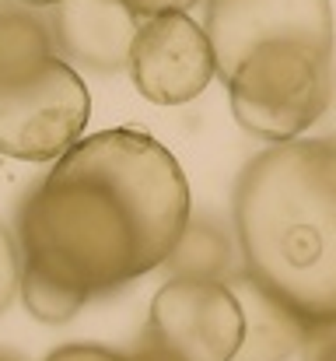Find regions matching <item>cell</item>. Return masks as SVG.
<instances>
[{
  "label": "cell",
  "mask_w": 336,
  "mask_h": 361,
  "mask_svg": "<svg viewBox=\"0 0 336 361\" xmlns=\"http://www.w3.org/2000/svg\"><path fill=\"white\" fill-rule=\"evenodd\" d=\"M189 218L175 154L119 126L53 161L18 211V242L28 267L95 298L165 267Z\"/></svg>",
  "instance_id": "cell-1"
},
{
  "label": "cell",
  "mask_w": 336,
  "mask_h": 361,
  "mask_svg": "<svg viewBox=\"0 0 336 361\" xmlns=\"http://www.w3.org/2000/svg\"><path fill=\"white\" fill-rule=\"evenodd\" d=\"M242 270L309 330L336 323V133L256 154L231 200Z\"/></svg>",
  "instance_id": "cell-2"
},
{
  "label": "cell",
  "mask_w": 336,
  "mask_h": 361,
  "mask_svg": "<svg viewBox=\"0 0 336 361\" xmlns=\"http://www.w3.org/2000/svg\"><path fill=\"white\" fill-rule=\"evenodd\" d=\"M231 116L266 144L294 140L326 116L336 92V35L256 42L224 78Z\"/></svg>",
  "instance_id": "cell-3"
},
{
  "label": "cell",
  "mask_w": 336,
  "mask_h": 361,
  "mask_svg": "<svg viewBox=\"0 0 336 361\" xmlns=\"http://www.w3.org/2000/svg\"><path fill=\"white\" fill-rule=\"evenodd\" d=\"M92 120V95L63 56L0 74V154L18 161L63 158Z\"/></svg>",
  "instance_id": "cell-4"
},
{
  "label": "cell",
  "mask_w": 336,
  "mask_h": 361,
  "mask_svg": "<svg viewBox=\"0 0 336 361\" xmlns=\"http://www.w3.org/2000/svg\"><path fill=\"white\" fill-rule=\"evenodd\" d=\"M147 337L172 361H235L245 341V309L231 281L172 277L151 302Z\"/></svg>",
  "instance_id": "cell-5"
},
{
  "label": "cell",
  "mask_w": 336,
  "mask_h": 361,
  "mask_svg": "<svg viewBox=\"0 0 336 361\" xmlns=\"http://www.w3.org/2000/svg\"><path fill=\"white\" fill-rule=\"evenodd\" d=\"M126 71L133 78V88L147 102L186 106L207 92L218 74V63L207 28L182 11L140 25Z\"/></svg>",
  "instance_id": "cell-6"
},
{
  "label": "cell",
  "mask_w": 336,
  "mask_h": 361,
  "mask_svg": "<svg viewBox=\"0 0 336 361\" xmlns=\"http://www.w3.org/2000/svg\"><path fill=\"white\" fill-rule=\"evenodd\" d=\"M204 28L221 81L256 42L277 35H336L330 0H207Z\"/></svg>",
  "instance_id": "cell-7"
},
{
  "label": "cell",
  "mask_w": 336,
  "mask_h": 361,
  "mask_svg": "<svg viewBox=\"0 0 336 361\" xmlns=\"http://www.w3.org/2000/svg\"><path fill=\"white\" fill-rule=\"evenodd\" d=\"M46 21L53 28L56 53L99 74L130 67V53L144 25L126 0H60Z\"/></svg>",
  "instance_id": "cell-8"
},
{
  "label": "cell",
  "mask_w": 336,
  "mask_h": 361,
  "mask_svg": "<svg viewBox=\"0 0 336 361\" xmlns=\"http://www.w3.org/2000/svg\"><path fill=\"white\" fill-rule=\"evenodd\" d=\"M228 281L245 309V341L235 361H287L305 351L312 330L291 309L270 298L245 270H235Z\"/></svg>",
  "instance_id": "cell-9"
},
{
  "label": "cell",
  "mask_w": 336,
  "mask_h": 361,
  "mask_svg": "<svg viewBox=\"0 0 336 361\" xmlns=\"http://www.w3.org/2000/svg\"><path fill=\"white\" fill-rule=\"evenodd\" d=\"M231 259H235L231 235L214 218H189V225L182 228V235L175 242V249L168 252L165 267L172 270V277L224 281V274L231 270Z\"/></svg>",
  "instance_id": "cell-10"
},
{
  "label": "cell",
  "mask_w": 336,
  "mask_h": 361,
  "mask_svg": "<svg viewBox=\"0 0 336 361\" xmlns=\"http://www.w3.org/2000/svg\"><path fill=\"white\" fill-rule=\"evenodd\" d=\"M53 53H56V39L42 14L21 7H0V74L21 71Z\"/></svg>",
  "instance_id": "cell-11"
},
{
  "label": "cell",
  "mask_w": 336,
  "mask_h": 361,
  "mask_svg": "<svg viewBox=\"0 0 336 361\" xmlns=\"http://www.w3.org/2000/svg\"><path fill=\"white\" fill-rule=\"evenodd\" d=\"M21 302H25V309L39 323L60 326V323L74 319L85 309L88 295L85 291H74V288H67V284H60V281H53L42 270H35V267L25 263V270H21Z\"/></svg>",
  "instance_id": "cell-12"
},
{
  "label": "cell",
  "mask_w": 336,
  "mask_h": 361,
  "mask_svg": "<svg viewBox=\"0 0 336 361\" xmlns=\"http://www.w3.org/2000/svg\"><path fill=\"white\" fill-rule=\"evenodd\" d=\"M21 270H25L21 242L0 225V312H7V305L21 291Z\"/></svg>",
  "instance_id": "cell-13"
},
{
  "label": "cell",
  "mask_w": 336,
  "mask_h": 361,
  "mask_svg": "<svg viewBox=\"0 0 336 361\" xmlns=\"http://www.w3.org/2000/svg\"><path fill=\"white\" fill-rule=\"evenodd\" d=\"M46 361H133V358L119 355V351H109V348H99V344H70V348L53 351Z\"/></svg>",
  "instance_id": "cell-14"
},
{
  "label": "cell",
  "mask_w": 336,
  "mask_h": 361,
  "mask_svg": "<svg viewBox=\"0 0 336 361\" xmlns=\"http://www.w3.org/2000/svg\"><path fill=\"white\" fill-rule=\"evenodd\" d=\"M301 361H336V323L333 326H319V330L309 334Z\"/></svg>",
  "instance_id": "cell-15"
},
{
  "label": "cell",
  "mask_w": 336,
  "mask_h": 361,
  "mask_svg": "<svg viewBox=\"0 0 336 361\" xmlns=\"http://www.w3.org/2000/svg\"><path fill=\"white\" fill-rule=\"evenodd\" d=\"M197 0H126V7L140 18V21H151V18H161V14H182L189 11Z\"/></svg>",
  "instance_id": "cell-16"
},
{
  "label": "cell",
  "mask_w": 336,
  "mask_h": 361,
  "mask_svg": "<svg viewBox=\"0 0 336 361\" xmlns=\"http://www.w3.org/2000/svg\"><path fill=\"white\" fill-rule=\"evenodd\" d=\"M21 4H32V7H53V4H60V0H21Z\"/></svg>",
  "instance_id": "cell-17"
},
{
  "label": "cell",
  "mask_w": 336,
  "mask_h": 361,
  "mask_svg": "<svg viewBox=\"0 0 336 361\" xmlns=\"http://www.w3.org/2000/svg\"><path fill=\"white\" fill-rule=\"evenodd\" d=\"M0 361H21L18 355H11V351H0Z\"/></svg>",
  "instance_id": "cell-18"
}]
</instances>
